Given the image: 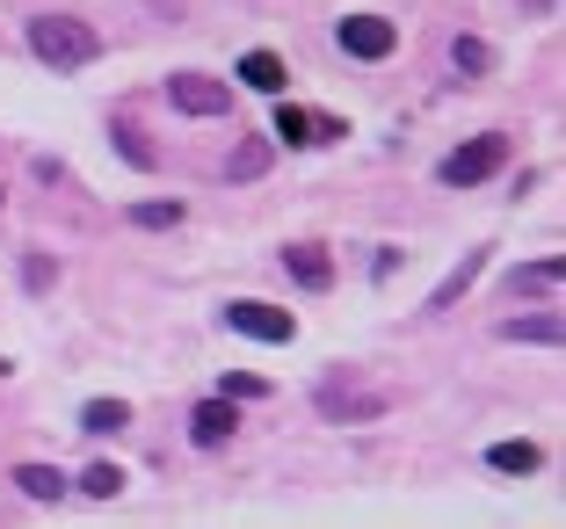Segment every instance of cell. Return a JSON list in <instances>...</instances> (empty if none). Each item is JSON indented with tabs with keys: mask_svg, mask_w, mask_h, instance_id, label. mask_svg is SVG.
<instances>
[{
	"mask_svg": "<svg viewBox=\"0 0 566 529\" xmlns=\"http://www.w3.org/2000/svg\"><path fill=\"white\" fill-rule=\"evenodd\" d=\"M30 51L51 73H81V66L102 59V36L87 30L81 15H30Z\"/></svg>",
	"mask_w": 566,
	"mask_h": 529,
	"instance_id": "1",
	"label": "cell"
},
{
	"mask_svg": "<svg viewBox=\"0 0 566 529\" xmlns=\"http://www.w3.org/2000/svg\"><path fill=\"white\" fill-rule=\"evenodd\" d=\"M313 406L327 421H385L392 414V392H378V384H364L356 378V370H327V378H319V392H313Z\"/></svg>",
	"mask_w": 566,
	"mask_h": 529,
	"instance_id": "2",
	"label": "cell"
},
{
	"mask_svg": "<svg viewBox=\"0 0 566 529\" xmlns=\"http://www.w3.org/2000/svg\"><path fill=\"white\" fill-rule=\"evenodd\" d=\"M501 160H509V138L486 131V138H472V146H458L443 167H436V174H443V189H472V182H486Z\"/></svg>",
	"mask_w": 566,
	"mask_h": 529,
	"instance_id": "3",
	"label": "cell"
},
{
	"mask_svg": "<svg viewBox=\"0 0 566 529\" xmlns=\"http://www.w3.org/2000/svg\"><path fill=\"white\" fill-rule=\"evenodd\" d=\"M167 102L182 116H226L233 109V87L211 81V73H175V81H167Z\"/></svg>",
	"mask_w": 566,
	"mask_h": 529,
	"instance_id": "4",
	"label": "cell"
},
{
	"mask_svg": "<svg viewBox=\"0 0 566 529\" xmlns=\"http://www.w3.org/2000/svg\"><path fill=\"white\" fill-rule=\"evenodd\" d=\"M226 327L248 334V341H291V334H298V319L276 313V305H262V298H233V305H226Z\"/></svg>",
	"mask_w": 566,
	"mask_h": 529,
	"instance_id": "5",
	"label": "cell"
},
{
	"mask_svg": "<svg viewBox=\"0 0 566 529\" xmlns=\"http://www.w3.org/2000/svg\"><path fill=\"white\" fill-rule=\"evenodd\" d=\"M334 44L349 51V59H392V44H400V30L385 15H349L342 30H334Z\"/></svg>",
	"mask_w": 566,
	"mask_h": 529,
	"instance_id": "6",
	"label": "cell"
},
{
	"mask_svg": "<svg viewBox=\"0 0 566 529\" xmlns=\"http://www.w3.org/2000/svg\"><path fill=\"white\" fill-rule=\"evenodd\" d=\"M233 429H240V406H233V399H226V392H218V399H203L197 414H189V435H197L203 449L233 443Z\"/></svg>",
	"mask_w": 566,
	"mask_h": 529,
	"instance_id": "7",
	"label": "cell"
},
{
	"mask_svg": "<svg viewBox=\"0 0 566 529\" xmlns=\"http://www.w3.org/2000/svg\"><path fill=\"white\" fill-rule=\"evenodd\" d=\"M283 268L298 276V290H334V262H327V247H313V240L283 247Z\"/></svg>",
	"mask_w": 566,
	"mask_h": 529,
	"instance_id": "8",
	"label": "cell"
},
{
	"mask_svg": "<svg viewBox=\"0 0 566 529\" xmlns=\"http://www.w3.org/2000/svg\"><path fill=\"white\" fill-rule=\"evenodd\" d=\"M480 268H486V254H465V262H458V268H450V276L429 290V313H450V305H458L472 283H480Z\"/></svg>",
	"mask_w": 566,
	"mask_h": 529,
	"instance_id": "9",
	"label": "cell"
},
{
	"mask_svg": "<svg viewBox=\"0 0 566 529\" xmlns=\"http://www.w3.org/2000/svg\"><path fill=\"white\" fill-rule=\"evenodd\" d=\"M501 341H537V348H559L566 341V319L559 313H537V319H509Z\"/></svg>",
	"mask_w": 566,
	"mask_h": 529,
	"instance_id": "10",
	"label": "cell"
},
{
	"mask_svg": "<svg viewBox=\"0 0 566 529\" xmlns=\"http://www.w3.org/2000/svg\"><path fill=\"white\" fill-rule=\"evenodd\" d=\"M117 429H132V406L124 399H87L81 406V435H117Z\"/></svg>",
	"mask_w": 566,
	"mask_h": 529,
	"instance_id": "11",
	"label": "cell"
},
{
	"mask_svg": "<svg viewBox=\"0 0 566 529\" xmlns=\"http://www.w3.org/2000/svg\"><path fill=\"white\" fill-rule=\"evenodd\" d=\"M240 81H248L254 95H283V59L276 51H248V59H240Z\"/></svg>",
	"mask_w": 566,
	"mask_h": 529,
	"instance_id": "12",
	"label": "cell"
},
{
	"mask_svg": "<svg viewBox=\"0 0 566 529\" xmlns=\"http://www.w3.org/2000/svg\"><path fill=\"white\" fill-rule=\"evenodd\" d=\"M486 464L509 472V479H531L537 464H545V449H537V443H494V449H486Z\"/></svg>",
	"mask_w": 566,
	"mask_h": 529,
	"instance_id": "13",
	"label": "cell"
},
{
	"mask_svg": "<svg viewBox=\"0 0 566 529\" xmlns=\"http://www.w3.org/2000/svg\"><path fill=\"white\" fill-rule=\"evenodd\" d=\"M15 486L30 500H44V508H51V500H66V479H59L51 464H15Z\"/></svg>",
	"mask_w": 566,
	"mask_h": 529,
	"instance_id": "14",
	"label": "cell"
},
{
	"mask_svg": "<svg viewBox=\"0 0 566 529\" xmlns=\"http://www.w3.org/2000/svg\"><path fill=\"white\" fill-rule=\"evenodd\" d=\"M276 138H283V146H319V138H313V116L291 109V102H276Z\"/></svg>",
	"mask_w": 566,
	"mask_h": 529,
	"instance_id": "15",
	"label": "cell"
},
{
	"mask_svg": "<svg viewBox=\"0 0 566 529\" xmlns=\"http://www.w3.org/2000/svg\"><path fill=\"white\" fill-rule=\"evenodd\" d=\"M566 283V262L552 254V262H531V268H516V290H559Z\"/></svg>",
	"mask_w": 566,
	"mask_h": 529,
	"instance_id": "16",
	"label": "cell"
},
{
	"mask_svg": "<svg viewBox=\"0 0 566 529\" xmlns=\"http://www.w3.org/2000/svg\"><path fill=\"white\" fill-rule=\"evenodd\" d=\"M81 494H87V500H117V494H124V472H117V464H87Z\"/></svg>",
	"mask_w": 566,
	"mask_h": 529,
	"instance_id": "17",
	"label": "cell"
},
{
	"mask_svg": "<svg viewBox=\"0 0 566 529\" xmlns=\"http://www.w3.org/2000/svg\"><path fill=\"white\" fill-rule=\"evenodd\" d=\"M254 174H269V138H248L233 152V182H254Z\"/></svg>",
	"mask_w": 566,
	"mask_h": 529,
	"instance_id": "18",
	"label": "cell"
},
{
	"mask_svg": "<svg viewBox=\"0 0 566 529\" xmlns=\"http://www.w3.org/2000/svg\"><path fill=\"white\" fill-rule=\"evenodd\" d=\"M450 66H458V73H486V66H494V51H486L480 36H458V44H450Z\"/></svg>",
	"mask_w": 566,
	"mask_h": 529,
	"instance_id": "19",
	"label": "cell"
},
{
	"mask_svg": "<svg viewBox=\"0 0 566 529\" xmlns=\"http://www.w3.org/2000/svg\"><path fill=\"white\" fill-rule=\"evenodd\" d=\"M132 225H146V232L182 225V203H138V211H132Z\"/></svg>",
	"mask_w": 566,
	"mask_h": 529,
	"instance_id": "20",
	"label": "cell"
},
{
	"mask_svg": "<svg viewBox=\"0 0 566 529\" xmlns=\"http://www.w3.org/2000/svg\"><path fill=\"white\" fill-rule=\"evenodd\" d=\"M218 392H226V399H262L269 384L262 378H233V370H226V384H218Z\"/></svg>",
	"mask_w": 566,
	"mask_h": 529,
	"instance_id": "21",
	"label": "cell"
},
{
	"mask_svg": "<svg viewBox=\"0 0 566 529\" xmlns=\"http://www.w3.org/2000/svg\"><path fill=\"white\" fill-rule=\"evenodd\" d=\"M117 138H124V152H132V167H153V146H146V138H138V131H132V124H124V131H117Z\"/></svg>",
	"mask_w": 566,
	"mask_h": 529,
	"instance_id": "22",
	"label": "cell"
},
{
	"mask_svg": "<svg viewBox=\"0 0 566 529\" xmlns=\"http://www.w3.org/2000/svg\"><path fill=\"white\" fill-rule=\"evenodd\" d=\"M22 276H30V290H44V283H51V262H44V254H30V262H22Z\"/></svg>",
	"mask_w": 566,
	"mask_h": 529,
	"instance_id": "23",
	"label": "cell"
}]
</instances>
